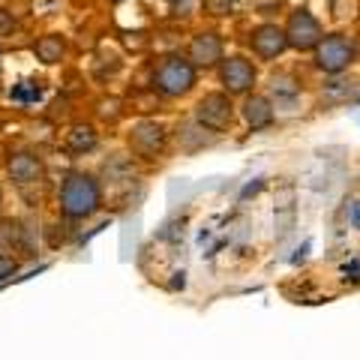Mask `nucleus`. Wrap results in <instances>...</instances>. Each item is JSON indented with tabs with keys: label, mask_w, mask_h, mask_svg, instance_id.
Wrapping results in <instances>:
<instances>
[{
	"label": "nucleus",
	"mask_w": 360,
	"mask_h": 360,
	"mask_svg": "<svg viewBox=\"0 0 360 360\" xmlns=\"http://www.w3.org/2000/svg\"><path fill=\"white\" fill-rule=\"evenodd\" d=\"M60 213L70 219H87L94 217L103 205V189H99L96 177L87 172H70L60 184V195H58Z\"/></svg>",
	"instance_id": "obj_1"
},
{
	"label": "nucleus",
	"mask_w": 360,
	"mask_h": 360,
	"mask_svg": "<svg viewBox=\"0 0 360 360\" xmlns=\"http://www.w3.org/2000/svg\"><path fill=\"white\" fill-rule=\"evenodd\" d=\"M195 66L189 58L180 54H165L153 66V90L162 96H186L195 87Z\"/></svg>",
	"instance_id": "obj_2"
},
{
	"label": "nucleus",
	"mask_w": 360,
	"mask_h": 360,
	"mask_svg": "<svg viewBox=\"0 0 360 360\" xmlns=\"http://www.w3.org/2000/svg\"><path fill=\"white\" fill-rule=\"evenodd\" d=\"M312 58H315V66H319L321 72L340 75L354 60V42L348 39L345 33H330V37H324L319 45H315Z\"/></svg>",
	"instance_id": "obj_3"
},
{
	"label": "nucleus",
	"mask_w": 360,
	"mask_h": 360,
	"mask_svg": "<svg viewBox=\"0 0 360 360\" xmlns=\"http://www.w3.org/2000/svg\"><path fill=\"white\" fill-rule=\"evenodd\" d=\"M283 30H285L288 49H295V51H315V45L324 39L321 21L315 18L309 9H295V13L288 15V25Z\"/></svg>",
	"instance_id": "obj_4"
},
{
	"label": "nucleus",
	"mask_w": 360,
	"mask_h": 360,
	"mask_svg": "<svg viewBox=\"0 0 360 360\" xmlns=\"http://www.w3.org/2000/svg\"><path fill=\"white\" fill-rule=\"evenodd\" d=\"M195 120H198V127H205L210 132H225L234 123V103H231V96L225 94H207V96H201L198 99V105H195Z\"/></svg>",
	"instance_id": "obj_5"
},
{
	"label": "nucleus",
	"mask_w": 360,
	"mask_h": 360,
	"mask_svg": "<svg viewBox=\"0 0 360 360\" xmlns=\"http://www.w3.org/2000/svg\"><path fill=\"white\" fill-rule=\"evenodd\" d=\"M255 78H258V72H255L252 60L240 58V54H234V58L219 63V84L229 96L250 94V90L255 87Z\"/></svg>",
	"instance_id": "obj_6"
},
{
	"label": "nucleus",
	"mask_w": 360,
	"mask_h": 360,
	"mask_svg": "<svg viewBox=\"0 0 360 360\" xmlns=\"http://www.w3.org/2000/svg\"><path fill=\"white\" fill-rule=\"evenodd\" d=\"M129 148L132 153L144 156V160H156L165 148V129L156 120H139L129 129Z\"/></svg>",
	"instance_id": "obj_7"
},
{
	"label": "nucleus",
	"mask_w": 360,
	"mask_h": 360,
	"mask_svg": "<svg viewBox=\"0 0 360 360\" xmlns=\"http://www.w3.org/2000/svg\"><path fill=\"white\" fill-rule=\"evenodd\" d=\"M189 63L195 70H210V66L222 63V37L213 30H201L189 42Z\"/></svg>",
	"instance_id": "obj_8"
},
{
	"label": "nucleus",
	"mask_w": 360,
	"mask_h": 360,
	"mask_svg": "<svg viewBox=\"0 0 360 360\" xmlns=\"http://www.w3.org/2000/svg\"><path fill=\"white\" fill-rule=\"evenodd\" d=\"M250 49H252L262 60H276L279 54L288 49L285 30L276 27V25H258V27L250 33Z\"/></svg>",
	"instance_id": "obj_9"
},
{
	"label": "nucleus",
	"mask_w": 360,
	"mask_h": 360,
	"mask_svg": "<svg viewBox=\"0 0 360 360\" xmlns=\"http://www.w3.org/2000/svg\"><path fill=\"white\" fill-rule=\"evenodd\" d=\"M42 160L37 153H27V150H18L9 156V162H6V174L13 184L18 186H25V184H37V180L42 177Z\"/></svg>",
	"instance_id": "obj_10"
},
{
	"label": "nucleus",
	"mask_w": 360,
	"mask_h": 360,
	"mask_svg": "<svg viewBox=\"0 0 360 360\" xmlns=\"http://www.w3.org/2000/svg\"><path fill=\"white\" fill-rule=\"evenodd\" d=\"M243 120L250 123V129H267L270 123H274V105H270V99L267 96H246V103H243Z\"/></svg>",
	"instance_id": "obj_11"
},
{
	"label": "nucleus",
	"mask_w": 360,
	"mask_h": 360,
	"mask_svg": "<svg viewBox=\"0 0 360 360\" xmlns=\"http://www.w3.org/2000/svg\"><path fill=\"white\" fill-rule=\"evenodd\" d=\"M33 54H37V60L45 66L60 63L63 54H66V42H63L60 33H45V37H39L33 42Z\"/></svg>",
	"instance_id": "obj_12"
},
{
	"label": "nucleus",
	"mask_w": 360,
	"mask_h": 360,
	"mask_svg": "<svg viewBox=\"0 0 360 360\" xmlns=\"http://www.w3.org/2000/svg\"><path fill=\"white\" fill-rule=\"evenodd\" d=\"M94 148H96V129L90 123H75L66 132V150L70 153H90Z\"/></svg>",
	"instance_id": "obj_13"
},
{
	"label": "nucleus",
	"mask_w": 360,
	"mask_h": 360,
	"mask_svg": "<svg viewBox=\"0 0 360 360\" xmlns=\"http://www.w3.org/2000/svg\"><path fill=\"white\" fill-rule=\"evenodd\" d=\"M25 243V229L18 222H0V255L18 250Z\"/></svg>",
	"instance_id": "obj_14"
},
{
	"label": "nucleus",
	"mask_w": 360,
	"mask_h": 360,
	"mask_svg": "<svg viewBox=\"0 0 360 360\" xmlns=\"http://www.w3.org/2000/svg\"><path fill=\"white\" fill-rule=\"evenodd\" d=\"M270 90H274L276 96L291 99V96L300 94V82L295 75H274V78H270Z\"/></svg>",
	"instance_id": "obj_15"
},
{
	"label": "nucleus",
	"mask_w": 360,
	"mask_h": 360,
	"mask_svg": "<svg viewBox=\"0 0 360 360\" xmlns=\"http://www.w3.org/2000/svg\"><path fill=\"white\" fill-rule=\"evenodd\" d=\"M205 9L213 18H222V15H231L234 9V0H205Z\"/></svg>",
	"instance_id": "obj_16"
},
{
	"label": "nucleus",
	"mask_w": 360,
	"mask_h": 360,
	"mask_svg": "<svg viewBox=\"0 0 360 360\" xmlns=\"http://www.w3.org/2000/svg\"><path fill=\"white\" fill-rule=\"evenodd\" d=\"M345 219H348L352 229H360V198L345 201Z\"/></svg>",
	"instance_id": "obj_17"
},
{
	"label": "nucleus",
	"mask_w": 360,
	"mask_h": 360,
	"mask_svg": "<svg viewBox=\"0 0 360 360\" xmlns=\"http://www.w3.org/2000/svg\"><path fill=\"white\" fill-rule=\"evenodd\" d=\"M18 270V262L13 255H0V283H4V279H9Z\"/></svg>",
	"instance_id": "obj_18"
},
{
	"label": "nucleus",
	"mask_w": 360,
	"mask_h": 360,
	"mask_svg": "<svg viewBox=\"0 0 360 360\" xmlns=\"http://www.w3.org/2000/svg\"><path fill=\"white\" fill-rule=\"evenodd\" d=\"M15 30V15L9 9H0V37H9Z\"/></svg>",
	"instance_id": "obj_19"
},
{
	"label": "nucleus",
	"mask_w": 360,
	"mask_h": 360,
	"mask_svg": "<svg viewBox=\"0 0 360 360\" xmlns=\"http://www.w3.org/2000/svg\"><path fill=\"white\" fill-rule=\"evenodd\" d=\"M193 9H195V0H174V4H172L174 15H189Z\"/></svg>",
	"instance_id": "obj_20"
},
{
	"label": "nucleus",
	"mask_w": 360,
	"mask_h": 360,
	"mask_svg": "<svg viewBox=\"0 0 360 360\" xmlns=\"http://www.w3.org/2000/svg\"><path fill=\"white\" fill-rule=\"evenodd\" d=\"M111 4H127V0H111Z\"/></svg>",
	"instance_id": "obj_21"
},
{
	"label": "nucleus",
	"mask_w": 360,
	"mask_h": 360,
	"mask_svg": "<svg viewBox=\"0 0 360 360\" xmlns=\"http://www.w3.org/2000/svg\"><path fill=\"white\" fill-rule=\"evenodd\" d=\"M0 207H4V193H0Z\"/></svg>",
	"instance_id": "obj_22"
}]
</instances>
